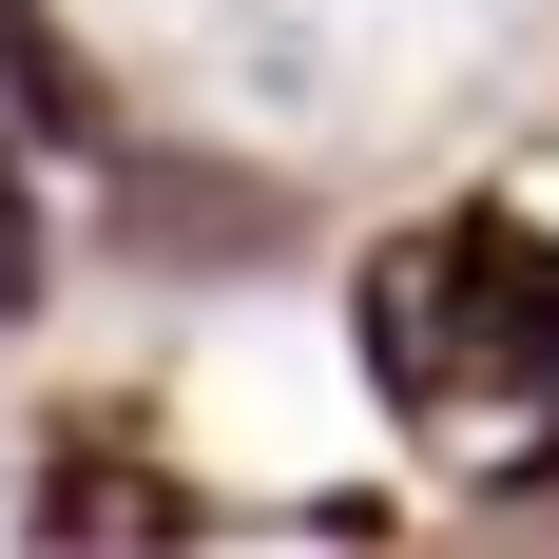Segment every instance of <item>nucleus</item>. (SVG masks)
I'll list each match as a JSON object with an SVG mask.
<instances>
[{
  "instance_id": "obj_1",
  "label": "nucleus",
  "mask_w": 559,
  "mask_h": 559,
  "mask_svg": "<svg viewBox=\"0 0 559 559\" xmlns=\"http://www.w3.org/2000/svg\"><path fill=\"white\" fill-rule=\"evenodd\" d=\"M521 289H540V251H521L502 213H444V231H405L386 271H367V367H386L405 405L483 386V367H521Z\"/></svg>"
},
{
  "instance_id": "obj_2",
  "label": "nucleus",
  "mask_w": 559,
  "mask_h": 559,
  "mask_svg": "<svg viewBox=\"0 0 559 559\" xmlns=\"http://www.w3.org/2000/svg\"><path fill=\"white\" fill-rule=\"evenodd\" d=\"M0 78H20L39 135H97V78H78V39H58V0H0Z\"/></svg>"
},
{
  "instance_id": "obj_3",
  "label": "nucleus",
  "mask_w": 559,
  "mask_h": 559,
  "mask_svg": "<svg viewBox=\"0 0 559 559\" xmlns=\"http://www.w3.org/2000/svg\"><path fill=\"white\" fill-rule=\"evenodd\" d=\"M39 309V231H20V193H0V329Z\"/></svg>"
}]
</instances>
